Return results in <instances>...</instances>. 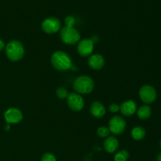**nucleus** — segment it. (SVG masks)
<instances>
[{
  "label": "nucleus",
  "mask_w": 161,
  "mask_h": 161,
  "mask_svg": "<svg viewBox=\"0 0 161 161\" xmlns=\"http://www.w3.org/2000/svg\"><path fill=\"white\" fill-rule=\"evenodd\" d=\"M42 29L47 34H53L61 29V21L57 17H47L42 21Z\"/></svg>",
  "instance_id": "6"
},
{
  "label": "nucleus",
  "mask_w": 161,
  "mask_h": 161,
  "mask_svg": "<svg viewBox=\"0 0 161 161\" xmlns=\"http://www.w3.org/2000/svg\"><path fill=\"white\" fill-rule=\"evenodd\" d=\"M5 47H5L4 42H3L2 39H0V51H2V50H4Z\"/></svg>",
  "instance_id": "23"
},
{
  "label": "nucleus",
  "mask_w": 161,
  "mask_h": 161,
  "mask_svg": "<svg viewBox=\"0 0 161 161\" xmlns=\"http://www.w3.org/2000/svg\"><path fill=\"white\" fill-rule=\"evenodd\" d=\"M126 128V121L119 116H115L109 120L108 129L113 135H120Z\"/></svg>",
  "instance_id": "7"
},
{
  "label": "nucleus",
  "mask_w": 161,
  "mask_h": 161,
  "mask_svg": "<svg viewBox=\"0 0 161 161\" xmlns=\"http://www.w3.org/2000/svg\"><path fill=\"white\" fill-rule=\"evenodd\" d=\"M129 158V153L125 149L119 151L115 155V161H127Z\"/></svg>",
  "instance_id": "17"
},
{
  "label": "nucleus",
  "mask_w": 161,
  "mask_h": 161,
  "mask_svg": "<svg viewBox=\"0 0 161 161\" xmlns=\"http://www.w3.org/2000/svg\"><path fill=\"white\" fill-rule=\"evenodd\" d=\"M94 87V80L87 75H80L77 77L73 83L74 90L78 94H90L93 91Z\"/></svg>",
  "instance_id": "3"
},
{
  "label": "nucleus",
  "mask_w": 161,
  "mask_h": 161,
  "mask_svg": "<svg viewBox=\"0 0 161 161\" xmlns=\"http://www.w3.org/2000/svg\"><path fill=\"white\" fill-rule=\"evenodd\" d=\"M50 61L53 68L59 71H67L72 67V61L69 55L61 50L52 54Z\"/></svg>",
  "instance_id": "1"
},
{
  "label": "nucleus",
  "mask_w": 161,
  "mask_h": 161,
  "mask_svg": "<svg viewBox=\"0 0 161 161\" xmlns=\"http://www.w3.org/2000/svg\"><path fill=\"white\" fill-rule=\"evenodd\" d=\"M110 131L108 127H100L97 130V134L99 137L101 138H107L108 137V135H109Z\"/></svg>",
  "instance_id": "19"
},
{
  "label": "nucleus",
  "mask_w": 161,
  "mask_h": 161,
  "mask_svg": "<svg viewBox=\"0 0 161 161\" xmlns=\"http://www.w3.org/2000/svg\"><path fill=\"white\" fill-rule=\"evenodd\" d=\"M7 58L12 61H18L22 59L25 54V48L20 42L12 40L7 43L5 47Z\"/></svg>",
  "instance_id": "2"
},
{
  "label": "nucleus",
  "mask_w": 161,
  "mask_h": 161,
  "mask_svg": "<svg viewBox=\"0 0 161 161\" xmlns=\"http://www.w3.org/2000/svg\"><path fill=\"white\" fill-rule=\"evenodd\" d=\"M67 104L72 111L79 112L83 108L84 101L78 93H71L67 97Z\"/></svg>",
  "instance_id": "8"
},
{
  "label": "nucleus",
  "mask_w": 161,
  "mask_h": 161,
  "mask_svg": "<svg viewBox=\"0 0 161 161\" xmlns=\"http://www.w3.org/2000/svg\"><path fill=\"white\" fill-rule=\"evenodd\" d=\"M108 109H109V111L111 112V113H116L119 110V105H118L117 104L115 103L111 104V105H109V106H108Z\"/></svg>",
  "instance_id": "22"
},
{
  "label": "nucleus",
  "mask_w": 161,
  "mask_h": 161,
  "mask_svg": "<svg viewBox=\"0 0 161 161\" xmlns=\"http://www.w3.org/2000/svg\"><path fill=\"white\" fill-rule=\"evenodd\" d=\"M151 113H152V108L149 106V105H142L138 109L137 114H138V118L140 119H147L150 117Z\"/></svg>",
  "instance_id": "15"
},
{
  "label": "nucleus",
  "mask_w": 161,
  "mask_h": 161,
  "mask_svg": "<svg viewBox=\"0 0 161 161\" xmlns=\"http://www.w3.org/2000/svg\"><path fill=\"white\" fill-rule=\"evenodd\" d=\"M160 149H161V140H160Z\"/></svg>",
  "instance_id": "25"
},
{
  "label": "nucleus",
  "mask_w": 161,
  "mask_h": 161,
  "mask_svg": "<svg viewBox=\"0 0 161 161\" xmlns=\"http://www.w3.org/2000/svg\"><path fill=\"white\" fill-rule=\"evenodd\" d=\"M88 64L94 70H99L105 65V59L101 54H91L88 58Z\"/></svg>",
  "instance_id": "12"
},
{
  "label": "nucleus",
  "mask_w": 161,
  "mask_h": 161,
  "mask_svg": "<svg viewBox=\"0 0 161 161\" xmlns=\"http://www.w3.org/2000/svg\"><path fill=\"white\" fill-rule=\"evenodd\" d=\"M4 118L8 124H18L23 119V114L18 108H10L4 113Z\"/></svg>",
  "instance_id": "10"
},
{
  "label": "nucleus",
  "mask_w": 161,
  "mask_h": 161,
  "mask_svg": "<svg viewBox=\"0 0 161 161\" xmlns=\"http://www.w3.org/2000/svg\"><path fill=\"white\" fill-rule=\"evenodd\" d=\"M137 110V105L134 101L127 100L121 104L119 106V111L122 115L125 116H130L135 113Z\"/></svg>",
  "instance_id": "11"
},
{
  "label": "nucleus",
  "mask_w": 161,
  "mask_h": 161,
  "mask_svg": "<svg viewBox=\"0 0 161 161\" xmlns=\"http://www.w3.org/2000/svg\"><path fill=\"white\" fill-rule=\"evenodd\" d=\"M41 161H56V157L50 153H47L41 158Z\"/></svg>",
  "instance_id": "21"
},
{
  "label": "nucleus",
  "mask_w": 161,
  "mask_h": 161,
  "mask_svg": "<svg viewBox=\"0 0 161 161\" xmlns=\"http://www.w3.org/2000/svg\"><path fill=\"white\" fill-rule=\"evenodd\" d=\"M139 97L144 103L151 104L155 102L157 99V91L153 86L145 85V86H142L140 89Z\"/></svg>",
  "instance_id": "5"
},
{
  "label": "nucleus",
  "mask_w": 161,
  "mask_h": 161,
  "mask_svg": "<svg viewBox=\"0 0 161 161\" xmlns=\"http://www.w3.org/2000/svg\"><path fill=\"white\" fill-rule=\"evenodd\" d=\"M56 94L57 96L61 99L67 98L68 95H69V92H68L67 90L64 87H61V86H60V87H58L57 89Z\"/></svg>",
  "instance_id": "18"
},
{
  "label": "nucleus",
  "mask_w": 161,
  "mask_h": 161,
  "mask_svg": "<svg viewBox=\"0 0 161 161\" xmlns=\"http://www.w3.org/2000/svg\"><path fill=\"white\" fill-rule=\"evenodd\" d=\"M91 113L93 116L95 118H102L103 117L106 113L105 107L100 102H94L91 105Z\"/></svg>",
  "instance_id": "14"
},
{
  "label": "nucleus",
  "mask_w": 161,
  "mask_h": 161,
  "mask_svg": "<svg viewBox=\"0 0 161 161\" xmlns=\"http://www.w3.org/2000/svg\"><path fill=\"white\" fill-rule=\"evenodd\" d=\"M64 23L67 27H74L75 23V18L73 16H67L64 19Z\"/></svg>",
  "instance_id": "20"
},
{
  "label": "nucleus",
  "mask_w": 161,
  "mask_h": 161,
  "mask_svg": "<svg viewBox=\"0 0 161 161\" xmlns=\"http://www.w3.org/2000/svg\"><path fill=\"white\" fill-rule=\"evenodd\" d=\"M157 161H161V153H159L158 155H157Z\"/></svg>",
  "instance_id": "24"
},
{
  "label": "nucleus",
  "mask_w": 161,
  "mask_h": 161,
  "mask_svg": "<svg viewBox=\"0 0 161 161\" xmlns=\"http://www.w3.org/2000/svg\"><path fill=\"white\" fill-rule=\"evenodd\" d=\"M61 39L67 45H74L80 42V34L74 27H64L61 31Z\"/></svg>",
  "instance_id": "4"
},
{
  "label": "nucleus",
  "mask_w": 161,
  "mask_h": 161,
  "mask_svg": "<svg viewBox=\"0 0 161 161\" xmlns=\"http://www.w3.org/2000/svg\"><path fill=\"white\" fill-rule=\"evenodd\" d=\"M94 41L90 39H84L78 42L77 50L80 56L88 57L91 56L94 50Z\"/></svg>",
  "instance_id": "9"
},
{
  "label": "nucleus",
  "mask_w": 161,
  "mask_h": 161,
  "mask_svg": "<svg viewBox=\"0 0 161 161\" xmlns=\"http://www.w3.org/2000/svg\"><path fill=\"white\" fill-rule=\"evenodd\" d=\"M131 136L136 141H141L146 137V130L139 126L135 127L131 130Z\"/></svg>",
  "instance_id": "16"
},
{
  "label": "nucleus",
  "mask_w": 161,
  "mask_h": 161,
  "mask_svg": "<svg viewBox=\"0 0 161 161\" xmlns=\"http://www.w3.org/2000/svg\"><path fill=\"white\" fill-rule=\"evenodd\" d=\"M103 146L107 153H113L117 150L118 147H119V141L113 136L107 137L104 141Z\"/></svg>",
  "instance_id": "13"
}]
</instances>
